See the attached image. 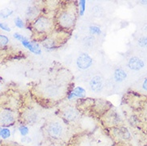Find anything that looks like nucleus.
I'll return each instance as SVG.
<instances>
[{
  "label": "nucleus",
  "mask_w": 147,
  "mask_h": 146,
  "mask_svg": "<svg viewBox=\"0 0 147 146\" xmlns=\"http://www.w3.org/2000/svg\"><path fill=\"white\" fill-rule=\"evenodd\" d=\"M47 133L49 136L54 139H60L63 136L64 129L62 124L59 121L52 122L48 126Z\"/></svg>",
  "instance_id": "1"
},
{
  "label": "nucleus",
  "mask_w": 147,
  "mask_h": 146,
  "mask_svg": "<svg viewBox=\"0 0 147 146\" xmlns=\"http://www.w3.org/2000/svg\"><path fill=\"white\" fill-rule=\"evenodd\" d=\"M15 121L14 113L10 110L5 109L0 112V124L3 126H11L13 125Z\"/></svg>",
  "instance_id": "2"
},
{
  "label": "nucleus",
  "mask_w": 147,
  "mask_h": 146,
  "mask_svg": "<svg viewBox=\"0 0 147 146\" xmlns=\"http://www.w3.org/2000/svg\"><path fill=\"white\" fill-rule=\"evenodd\" d=\"M74 15L70 11H65L59 17V23L64 28H70L74 24Z\"/></svg>",
  "instance_id": "3"
},
{
  "label": "nucleus",
  "mask_w": 147,
  "mask_h": 146,
  "mask_svg": "<svg viewBox=\"0 0 147 146\" xmlns=\"http://www.w3.org/2000/svg\"><path fill=\"white\" fill-rule=\"evenodd\" d=\"M93 63V59L92 58L87 54L83 53L78 57L76 64L78 67L81 69H86L90 68L91 66Z\"/></svg>",
  "instance_id": "4"
},
{
  "label": "nucleus",
  "mask_w": 147,
  "mask_h": 146,
  "mask_svg": "<svg viewBox=\"0 0 147 146\" xmlns=\"http://www.w3.org/2000/svg\"><path fill=\"white\" fill-rule=\"evenodd\" d=\"M51 23L47 18L45 17H40L37 19L34 23V29L38 30V32H46L51 28Z\"/></svg>",
  "instance_id": "5"
},
{
  "label": "nucleus",
  "mask_w": 147,
  "mask_h": 146,
  "mask_svg": "<svg viewBox=\"0 0 147 146\" xmlns=\"http://www.w3.org/2000/svg\"><path fill=\"white\" fill-rule=\"evenodd\" d=\"M90 86L94 92H99L103 86V80L101 76L96 75L90 81Z\"/></svg>",
  "instance_id": "6"
},
{
  "label": "nucleus",
  "mask_w": 147,
  "mask_h": 146,
  "mask_svg": "<svg viewBox=\"0 0 147 146\" xmlns=\"http://www.w3.org/2000/svg\"><path fill=\"white\" fill-rule=\"evenodd\" d=\"M63 117L68 121H75L79 117V113L75 109L68 107L63 111Z\"/></svg>",
  "instance_id": "7"
},
{
  "label": "nucleus",
  "mask_w": 147,
  "mask_h": 146,
  "mask_svg": "<svg viewBox=\"0 0 147 146\" xmlns=\"http://www.w3.org/2000/svg\"><path fill=\"white\" fill-rule=\"evenodd\" d=\"M145 66L144 62L142 59H138L137 57H133L129 60L128 66L133 70H139L142 69Z\"/></svg>",
  "instance_id": "8"
},
{
  "label": "nucleus",
  "mask_w": 147,
  "mask_h": 146,
  "mask_svg": "<svg viewBox=\"0 0 147 146\" xmlns=\"http://www.w3.org/2000/svg\"><path fill=\"white\" fill-rule=\"evenodd\" d=\"M22 44L24 47L26 48V49H28L30 51H31L32 53H34V54H40L41 52H42L40 47H39V46L37 43H35V42H30V41H28L26 39V40L25 41H22Z\"/></svg>",
  "instance_id": "9"
},
{
  "label": "nucleus",
  "mask_w": 147,
  "mask_h": 146,
  "mask_svg": "<svg viewBox=\"0 0 147 146\" xmlns=\"http://www.w3.org/2000/svg\"><path fill=\"white\" fill-rule=\"evenodd\" d=\"M126 77H127V73L124 69L118 68L114 71V79L116 81H118V82L122 81L125 80Z\"/></svg>",
  "instance_id": "10"
},
{
  "label": "nucleus",
  "mask_w": 147,
  "mask_h": 146,
  "mask_svg": "<svg viewBox=\"0 0 147 146\" xmlns=\"http://www.w3.org/2000/svg\"><path fill=\"white\" fill-rule=\"evenodd\" d=\"M85 89L82 87H76L73 90V92L69 95L68 98L72 99L73 98L75 97H78V98H82L85 96Z\"/></svg>",
  "instance_id": "11"
},
{
  "label": "nucleus",
  "mask_w": 147,
  "mask_h": 146,
  "mask_svg": "<svg viewBox=\"0 0 147 146\" xmlns=\"http://www.w3.org/2000/svg\"><path fill=\"white\" fill-rule=\"evenodd\" d=\"M117 132H118V137H121V138H129L130 137V134H129V133L126 129L119 128L117 130Z\"/></svg>",
  "instance_id": "12"
},
{
  "label": "nucleus",
  "mask_w": 147,
  "mask_h": 146,
  "mask_svg": "<svg viewBox=\"0 0 147 146\" xmlns=\"http://www.w3.org/2000/svg\"><path fill=\"white\" fill-rule=\"evenodd\" d=\"M0 137L3 139H7L11 137V130L7 128L0 129Z\"/></svg>",
  "instance_id": "13"
},
{
  "label": "nucleus",
  "mask_w": 147,
  "mask_h": 146,
  "mask_svg": "<svg viewBox=\"0 0 147 146\" xmlns=\"http://www.w3.org/2000/svg\"><path fill=\"white\" fill-rule=\"evenodd\" d=\"M12 14H13V11L11 9L5 8V9L0 11V17H2V18H7L9 16H11Z\"/></svg>",
  "instance_id": "14"
},
{
  "label": "nucleus",
  "mask_w": 147,
  "mask_h": 146,
  "mask_svg": "<svg viewBox=\"0 0 147 146\" xmlns=\"http://www.w3.org/2000/svg\"><path fill=\"white\" fill-rule=\"evenodd\" d=\"M26 118L28 120V122L30 123H34L37 120V115L36 113H34V112H29Z\"/></svg>",
  "instance_id": "15"
},
{
  "label": "nucleus",
  "mask_w": 147,
  "mask_h": 146,
  "mask_svg": "<svg viewBox=\"0 0 147 146\" xmlns=\"http://www.w3.org/2000/svg\"><path fill=\"white\" fill-rule=\"evenodd\" d=\"M37 14L38 13H37L36 8L34 7H30L26 11V16L28 18H34L37 15Z\"/></svg>",
  "instance_id": "16"
},
{
  "label": "nucleus",
  "mask_w": 147,
  "mask_h": 146,
  "mask_svg": "<svg viewBox=\"0 0 147 146\" xmlns=\"http://www.w3.org/2000/svg\"><path fill=\"white\" fill-rule=\"evenodd\" d=\"M90 33L91 34H97V35H99L100 34H101V29H100L98 26H90Z\"/></svg>",
  "instance_id": "17"
},
{
  "label": "nucleus",
  "mask_w": 147,
  "mask_h": 146,
  "mask_svg": "<svg viewBox=\"0 0 147 146\" xmlns=\"http://www.w3.org/2000/svg\"><path fill=\"white\" fill-rule=\"evenodd\" d=\"M9 42V38L6 35L0 34V47L5 46Z\"/></svg>",
  "instance_id": "18"
},
{
  "label": "nucleus",
  "mask_w": 147,
  "mask_h": 146,
  "mask_svg": "<svg viewBox=\"0 0 147 146\" xmlns=\"http://www.w3.org/2000/svg\"><path fill=\"white\" fill-rule=\"evenodd\" d=\"M15 26H17L18 28H20V29L23 28V26H24V22L19 17H17L15 19Z\"/></svg>",
  "instance_id": "19"
},
{
  "label": "nucleus",
  "mask_w": 147,
  "mask_h": 146,
  "mask_svg": "<svg viewBox=\"0 0 147 146\" xmlns=\"http://www.w3.org/2000/svg\"><path fill=\"white\" fill-rule=\"evenodd\" d=\"M18 130H19V133L22 137H25L29 133V129L27 128L26 126H21L20 128L18 129Z\"/></svg>",
  "instance_id": "20"
},
{
  "label": "nucleus",
  "mask_w": 147,
  "mask_h": 146,
  "mask_svg": "<svg viewBox=\"0 0 147 146\" xmlns=\"http://www.w3.org/2000/svg\"><path fill=\"white\" fill-rule=\"evenodd\" d=\"M93 42H94V38L90 36L86 37V38L84 39V44L86 46H89V47L92 46Z\"/></svg>",
  "instance_id": "21"
},
{
  "label": "nucleus",
  "mask_w": 147,
  "mask_h": 146,
  "mask_svg": "<svg viewBox=\"0 0 147 146\" xmlns=\"http://www.w3.org/2000/svg\"><path fill=\"white\" fill-rule=\"evenodd\" d=\"M138 45L141 47H147V37H142L138 40Z\"/></svg>",
  "instance_id": "22"
},
{
  "label": "nucleus",
  "mask_w": 147,
  "mask_h": 146,
  "mask_svg": "<svg viewBox=\"0 0 147 146\" xmlns=\"http://www.w3.org/2000/svg\"><path fill=\"white\" fill-rule=\"evenodd\" d=\"M43 46H44L47 49H53L54 46H55L54 42H53L51 40H47L46 42H43Z\"/></svg>",
  "instance_id": "23"
},
{
  "label": "nucleus",
  "mask_w": 147,
  "mask_h": 146,
  "mask_svg": "<svg viewBox=\"0 0 147 146\" xmlns=\"http://www.w3.org/2000/svg\"><path fill=\"white\" fill-rule=\"evenodd\" d=\"M13 36H14V38H16L17 40L21 41V42L26 40V37H24L23 35H22V34H18V33H15L14 34H13Z\"/></svg>",
  "instance_id": "24"
},
{
  "label": "nucleus",
  "mask_w": 147,
  "mask_h": 146,
  "mask_svg": "<svg viewBox=\"0 0 147 146\" xmlns=\"http://www.w3.org/2000/svg\"><path fill=\"white\" fill-rule=\"evenodd\" d=\"M79 5H80V7H81V11H80V15H83L85 12V8H86V1L84 0H82L79 2Z\"/></svg>",
  "instance_id": "25"
},
{
  "label": "nucleus",
  "mask_w": 147,
  "mask_h": 146,
  "mask_svg": "<svg viewBox=\"0 0 147 146\" xmlns=\"http://www.w3.org/2000/svg\"><path fill=\"white\" fill-rule=\"evenodd\" d=\"M0 28L5 30V31H7V32H10L11 31V28L6 23H4V22H0Z\"/></svg>",
  "instance_id": "26"
},
{
  "label": "nucleus",
  "mask_w": 147,
  "mask_h": 146,
  "mask_svg": "<svg viewBox=\"0 0 147 146\" xmlns=\"http://www.w3.org/2000/svg\"><path fill=\"white\" fill-rule=\"evenodd\" d=\"M92 12L94 13V16H99L100 13H99V7H94V9L92 10Z\"/></svg>",
  "instance_id": "27"
},
{
  "label": "nucleus",
  "mask_w": 147,
  "mask_h": 146,
  "mask_svg": "<svg viewBox=\"0 0 147 146\" xmlns=\"http://www.w3.org/2000/svg\"><path fill=\"white\" fill-rule=\"evenodd\" d=\"M22 142H26V143H29L31 141V139L29 138L28 137H24L22 139Z\"/></svg>",
  "instance_id": "28"
},
{
  "label": "nucleus",
  "mask_w": 147,
  "mask_h": 146,
  "mask_svg": "<svg viewBox=\"0 0 147 146\" xmlns=\"http://www.w3.org/2000/svg\"><path fill=\"white\" fill-rule=\"evenodd\" d=\"M142 87H143V89H145V90H146L147 91V78L146 79V80L144 81L143 85H142Z\"/></svg>",
  "instance_id": "29"
},
{
  "label": "nucleus",
  "mask_w": 147,
  "mask_h": 146,
  "mask_svg": "<svg viewBox=\"0 0 147 146\" xmlns=\"http://www.w3.org/2000/svg\"><path fill=\"white\" fill-rule=\"evenodd\" d=\"M54 146H59V145H54Z\"/></svg>",
  "instance_id": "30"
}]
</instances>
